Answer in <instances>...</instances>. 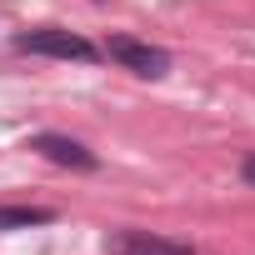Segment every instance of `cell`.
<instances>
[{
  "instance_id": "1",
  "label": "cell",
  "mask_w": 255,
  "mask_h": 255,
  "mask_svg": "<svg viewBox=\"0 0 255 255\" xmlns=\"http://www.w3.org/2000/svg\"><path fill=\"white\" fill-rule=\"evenodd\" d=\"M15 50H20V55H50V60H80V65L100 60V50H95L85 35L60 30V25H40V30L15 35Z\"/></svg>"
},
{
  "instance_id": "2",
  "label": "cell",
  "mask_w": 255,
  "mask_h": 255,
  "mask_svg": "<svg viewBox=\"0 0 255 255\" xmlns=\"http://www.w3.org/2000/svg\"><path fill=\"white\" fill-rule=\"evenodd\" d=\"M105 55H110L115 65H125V70L145 75V80H160V75H170V55H165L160 45H145V40H135V35H110V40H105Z\"/></svg>"
},
{
  "instance_id": "3",
  "label": "cell",
  "mask_w": 255,
  "mask_h": 255,
  "mask_svg": "<svg viewBox=\"0 0 255 255\" xmlns=\"http://www.w3.org/2000/svg\"><path fill=\"white\" fill-rule=\"evenodd\" d=\"M105 255H195V245L155 235V230H110L105 235Z\"/></svg>"
},
{
  "instance_id": "4",
  "label": "cell",
  "mask_w": 255,
  "mask_h": 255,
  "mask_svg": "<svg viewBox=\"0 0 255 255\" xmlns=\"http://www.w3.org/2000/svg\"><path fill=\"white\" fill-rule=\"evenodd\" d=\"M30 150L35 155H45L50 165H65V170H95L100 160H95V150H85L80 140H70V135H55V130H40V135H30Z\"/></svg>"
},
{
  "instance_id": "5",
  "label": "cell",
  "mask_w": 255,
  "mask_h": 255,
  "mask_svg": "<svg viewBox=\"0 0 255 255\" xmlns=\"http://www.w3.org/2000/svg\"><path fill=\"white\" fill-rule=\"evenodd\" d=\"M60 210L55 205H0V230H35V225H55Z\"/></svg>"
},
{
  "instance_id": "6",
  "label": "cell",
  "mask_w": 255,
  "mask_h": 255,
  "mask_svg": "<svg viewBox=\"0 0 255 255\" xmlns=\"http://www.w3.org/2000/svg\"><path fill=\"white\" fill-rule=\"evenodd\" d=\"M240 175H245V185H255V155H245V160H240Z\"/></svg>"
}]
</instances>
